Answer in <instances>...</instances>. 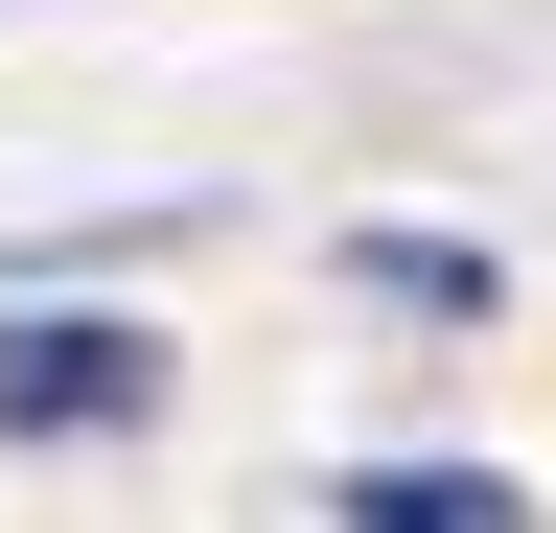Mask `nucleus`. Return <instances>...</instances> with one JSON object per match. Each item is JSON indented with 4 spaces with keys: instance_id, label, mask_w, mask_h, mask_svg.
Instances as JSON below:
<instances>
[{
    "instance_id": "1",
    "label": "nucleus",
    "mask_w": 556,
    "mask_h": 533,
    "mask_svg": "<svg viewBox=\"0 0 556 533\" xmlns=\"http://www.w3.org/2000/svg\"><path fill=\"white\" fill-rule=\"evenodd\" d=\"M139 394H163L139 325H0V418H24V441H116Z\"/></svg>"
},
{
    "instance_id": "2",
    "label": "nucleus",
    "mask_w": 556,
    "mask_h": 533,
    "mask_svg": "<svg viewBox=\"0 0 556 533\" xmlns=\"http://www.w3.org/2000/svg\"><path fill=\"white\" fill-rule=\"evenodd\" d=\"M348 533H533V510L486 487V464H371V487H348Z\"/></svg>"
}]
</instances>
